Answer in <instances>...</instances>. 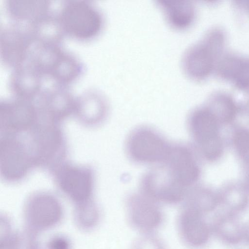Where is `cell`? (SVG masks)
Segmentation results:
<instances>
[{"mask_svg":"<svg viewBox=\"0 0 249 249\" xmlns=\"http://www.w3.org/2000/svg\"><path fill=\"white\" fill-rule=\"evenodd\" d=\"M155 165L142 178L141 193L157 203L183 201L193 185L185 170L169 158Z\"/></svg>","mask_w":249,"mask_h":249,"instance_id":"6da1fadb","label":"cell"},{"mask_svg":"<svg viewBox=\"0 0 249 249\" xmlns=\"http://www.w3.org/2000/svg\"><path fill=\"white\" fill-rule=\"evenodd\" d=\"M225 41L224 31L220 28H214L188 47L182 55L181 62L186 75L197 81L207 78L214 71L223 54Z\"/></svg>","mask_w":249,"mask_h":249,"instance_id":"7a4b0ae2","label":"cell"},{"mask_svg":"<svg viewBox=\"0 0 249 249\" xmlns=\"http://www.w3.org/2000/svg\"><path fill=\"white\" fill-rule=\"evenodd\" d=\"M56 14L65 36L79 41L93 39L104 25L102 12L91 1H64Z\"/></svg>","mask_w":249,"mask_h":249,"instance_id":"3957f363","label":"cell"},{"mask_svg":"<svg viewBox=\"0 0 249 249\" xmlns=\"http://www.w3.org/2000/svg\"><path fill=\"white\" fill-rule=\"evenodd\" d=\"M26 134L37 167L51 173L66 161L68 148L61 124L41 120Z\"/></svg>","mask_w":249,"mask_h":249,"instance_id":"277c9868","label":"cell"},{"mask_svg":"<svg viewBox=\"0 0 249 249\" xmlns=\"http://www.w3.org/2000/svg\"><path fill=\"white\" fill-rule=\"evenodd\" d=\"M0 177L9 184L24 180L37 167L28 141L23 134H0Z\"/></svg>","mask_w":249,"mask_h":249,"instance_id":"5b68a950","label":"cell"},{"mask_svg":"<svg viewBox=\"0 0 249 249\" xmlns=\"http://www.w3.org/2000/svg\"><path fill=\"white\" fill-rule=\"evenodd\" d=\"M187 123L195 146L202 157L210 161L220 158L224 150L221 124L209 107L205 104L193 109Z\"/></svg>","mask_w":249,"mask_h":249,"instance_id":"8992f818","label":"cell"},{"mask_svg":"<svg viewBox=\"0 0 249 249\" xmlns=\"http://www.w3.org/2000/svg\"><path fill=\"white\" fill-rule=\"evenodd\" d=\"M50 173L58 190L74 205L93 199L96 176L91 166L66 161Z\"/></svg>","mask_w":249,"mask_h":249,"instance_id":"52a82bcc","label":"cell"},{"mask_svg":"<svg viewBox=\"0 0 249 249\" xmlns=\"http://www.w3.org/2000/svg\"><path fill=\"white\" fill-rule=\"evenodd\" d=\"M172 144L153 129L139 127L128 135L126 153L130 160L139 164H158L167 157Z\"/></svg>","mask_w":249,"mask_h":249,"instance_id":"ba28073f","label":"cell"},{"mask_svg":"<svg viewBox=\"0 0 249 249\" xmlns=\"http://www.w3.org/2000/svg\"><path fill=\"white\" fill-rule=\"evenodd\" d=\"M23 214L27 230L36 234L58 224L62 218L63 210L55 195L48 191H38L27 197Z\"/></svg>","mask_w":249,"mask_h":249,"instance_id":"9c48e42d","label":"cell"},{"mask_svg":"<svg viewBox=\"0 0 249 249\" xmlns=\"http://www.w3.org/2000/svg\"><path fill=\"white\" fill-rule=\"evenodd\" d=\"M41 120L34 101L12 96L0 101V134L27 133Z\"/></svg>","mask_w":249,"mask_h":249,"instance_id":"30bf717a","label":"cell"},{"mask_svg":"<svg viewBox=\"0 0 249 249\" xmlns=\"http://www.w3.org/2000/svg\"><path fill=\"white\" fill-rule=\"evenodd\" d=\"M35 43L25 26L11 23L0 29V57L11 70L26 63Z\"/></svg>","mask_w":249,"mask_h":249,"instance_id":"8fae6325","label":"cell"},{"mask_svg":"<svg viewBox=\"0 0 249 249\" xmlns=\"http://www.w3.org/2000/svg\"><path fill=\"white\" fill-rule=\"evenodd\" d=\"M75 99L69 87L53 85L44 88L34 101L42 120L61 124L73 115Z\"/></svg>","mask_w":249,"mask_h":249,"instance_id":"7c38bea8","label":"cell"},{"mask_svg":"<svg viewBox=\"0 0 249 249\" xmlns=\"http://www.w3.org/2000/svg\"><path fill=\"white\" fill-rule=\"evenodd\" d=\"M158 203L142 193L130 195L127 199L126 210L131 225L144 233L159 227L163 215Z\"/></svg>","mask_w":249,"mask_h":249,"instance_id":"4fadbf2b","label":"cell"},{"mask_svg":"<svg viewBox=\"0 0 249 249\" xmlns=\"http://www.w3.org/2000/svg\"><path fill=\"white\" fill-rule=\"evenodd\" d=\"M85 67L81 59L61 46L52 58L45 77L55 85L68 87L84 73Z\"/></svg>","mask_w":249,"mask_h":249,"instance_id":"5bb4252c","label":"cell"},{"mask_svg":"<svg viewBox=\"0 0 249 249\" xmlns=\"http://www.w3.org/2000/svg\"><path fill=\"white\" fill-rule=\"evenodd\" d=\"M108 112L107 99L97 90L87 89L76 96L73 116L85 126L93 127L100 125Z\"/></svg>","mask_w":249,"mask_h":249,"instance_id":"9a60e30c","label":"cell"},{"mask_svg":"<svg viewBox=\"0 0 249 249\" xmlns=\"http://www.w3.org/2000/svg\"><path fill=\"white\" fill-rule=\"evenodd\" d=\"M203 215L185 207H183L179 215L178 221L179 233L182 240L190 248H201L209 241L211 229Z\"/></svg>","mask_w":249,"mask_h":249,"instance_id":"2e32d148","label":"cell"},{"mask_svg":"<svg viewBox=\"0 0 249 249\" xmlns=\"http://www.w3.org/2000/svg\"><path fill=\"white\" fill-rule=\"evenodd\" d=\"M43 78L32 66L25 64L11 70L8 88L13 97L35 101L44 89Z\"/></svg>","mask_w":249,"mask_h":249,"instance_id":"e0dca14e","label":"cell"},{"mask_svg":"<svg viewBox=\"0 0 249 249\" xmlns=\"http://www.w3.org/2000/svg\"><path fill=\"white\" fill-rule=\"evenodd\" d=\"M218 76L239 89L249 90V57L233 53L223 54L215 70Z\"/></svg>","mask_w":249,"mask_h":249,"instance_id":"ac0fdd59","label":"cell"},{"mask_svg":"<svg viewBox=\"0 0 249 249\" xmlns=\"http://www.w3.org/2000/svg\"><path fill=\"white\" fill-rule=\"evenodd\" d=\"M51 3L46 0H6L4 7L12 23L26 26L52 12Z\"/></svg>","mask_w":249,"mask_h":249,"instance_id":"d6986e66","label":"cell"},{"mask_svg":"<svg viewBox=\"0 0 249 249\" xmlns=\"http://www.w3.org/2000/svg\"><path fill=\"white\" fill-rule=\"evenodd\" d=\"M26 27L36 43L61 45L66 36L56 13L53 11Z\"/></svg>","mask_w":249,"mask_h":249,"instance_id":"ffe728a7","label":"cell"},{"mask_svg":"<svg viewBox=\"0 0 249 249\" xmlns=\"http://www.w3.org/2000/svg\"><path fill=\"white\" fill-rule=\"evenodd\" d=\"M168 23L174 28L183 29L193 23L196 8L189 0H156Z\"/></svg>","mask_w":249,"mask_h":249,"instance_id":"44dd1931","label":"cell"},{"mask_svg":"<svg viewBox=\"0 0 249 249\" xmlns=\"http://www.w3.org/2000/svg\"><path fill=\"white\" fill-rule=\"evenodd\" d=\"M206 104L220 124L231 123L235 118L238 110L232 97L225 93L217 92L211 95Z\"/></svg>","mask_w":249,"mask_h":249,"instance_id":"7402d4cb","label":"cell"},{"mask_svg":"<svg viewBox=\"0 0 249 249\" xmlns=\"http://www.w3.org/2000/svg\"><path fill=\"white\" fill-rule=\"evenodd\" d=\"M100 218L99 208L93 199L75 205L74 220L80 229L85 231L93 229Z\"/></svg>","mask_w":249,"mask_h":249,"instance_id":"603a6c76","label":"cell"},{"mask_svg":"<svg viewBox=\"0 0 249 249\" xmlns=\"http://www.w3.org/2000/svg\"><path fill=\"white\" fill-rule=\"evenodd\" d=\"M215 231H217L220 238L229 243H238L242 236L241 229L231 215L223 216L217 220Z\"/></svg>","mask_w":249,"mask_h":249,"instance_id":"cb8c5ba5","label":"cell"},{"mask_svg":"<svg viewBox=\"0 0 249 249\" xmlns=\"http://www.w3.org/2000/svg\"><path fill=\"white\" fill-rule=\"evenodd\" d=\"M1 249H38L36 234L27 230L15 233Z\"/></svg>","mask_w":249,"mask_h":249,"instance_id":"d4e9b609","label":"cell"},{"mask_svg":"<svg viewBox=\"0 0 249 249\" xmlns=\"http://www.w3.org/2000/svg\"><path fill=\"white\" fill-rule=\"evenodd\" d=\"M232 143L239 157L246 165L249 164V129L240 128L232 135Z\"/></svg>","mask_w":249,"mask_h":249,"instance_id":"484cf974","label":"cell"},{"mask_svg":"<svg viewBox=\"0 0 249 249\" xmlns=\"http://www.w3.org/2000/svg\"><path fill=\"white\" fill-rule=\"evenodd\" d=\"M132 249H165L162 242L151 233H145L135 241Z\"/></svg>","mask_w":249,"mask_h":249,"instance_id":"4316f807","label":"cell"},{"mask_svg":"<svg viewBox=\"0 0 249 249\" xmlns=\"http://www.w3.org/2000/svg\"><path fill=\"white\" fill-rule=\"evenodd\" d=\"M47 249H72L71 243L68 237L63 235L52 237L48 242Z\"/></svg>","mask_w":249,"mask_h":249,"instance_id":"83f0119b","label":"cell"},{"mask_svg":"<svg viewBox=\"0 0 249 249\" xmlns=\"http://www.w3.org/2000/svg\"><path fill=\"white\" fill-rule=\"evenodd\" d=\"M238 3L237 4L241 6L243 8H245L249 12V0H244V1H238Z\"/></svg>","mask_w":249,"mask_h":249,"instance_id":"f1b7e54d","label":"cell"},{"mask_svg":"<svg viewBox=\"0 0 249 249\" xmlns=\"http://www.w3.org/2000/svg\"><path fill=\"white\" fill-rule=\"evenodd\" d=\"M247 165V170L245 173V181L247 186L249 188V164Z\"/></svg>","mask_w":249,"mask_h":249,"instance_id":"f546056e","label":"cell"},{"mask_svg":"<svg viewBox=\"0 0 249 249\" xmlns=\"http://www.w3.org/2000/svg\"><path fill=\"white\" fill-rule=\"evenodd\" d=\"M244 108L245 110V112L247 113L248 115L249 116V99L246 102Z\"/></svg>","mask_w":249,"mask_h":249,"instance_id":"4dcf8cb0","label":"cell"},{"mask_svg":"<svg viewBox=\"0 0 249 249\" xmlns=\"http://www.w3.org/2000/svg\"><path fill=\"white\" fill-rule=\"evenodd\" d=\"M247 231L248 232L246 234L248 235L247 238L249 240V228L247 229Z\"/></svg>","mask_w":249,"mask_h":249,"instance_id":"1f68e13d","label":"cell"}]
</instances>
